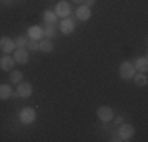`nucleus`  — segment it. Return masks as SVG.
Wrapping results in <instances>:
<instances>
[{
    "label": "nucleus",
    "mask_w": 148,
    "mask_h": 142,
    "mask_svg": "<svg viewBox=\"0 0 148 142\" xmlns=\"http://www.w3.org/2000/svg\"><path fill=\"white\" fill-rule=\"evenodd\" d=\"M134 82H136L139 87H147V84H148V77H147V74L145 73H139V74H134Z\"/></svg>",
    "instance_id": "obj_13"
},
{
    "label": "nucleus",
    "mask_w": 148,
    "mask_h": 142,
    "mask_svg": "<svg viewBox=\"0 0 148 142\" xmlns=\"http://www.w3.org/2000/svg\"><path fill=\"white\" fill-rule=\"evenodd\" d=\"M134 74H136V70H134V65L129 62H123L121 65H120V77L125 81H129L134 77Z\"/></svg>",
    "instance_id": "obj_2"
},
{
    "label": "nucleus",
    "mask_w": 148,
    "mask_h": 142,
    "mask_svg": "<svg viewBox=\"0 0 148 142\" xmlns=\"http://www.w3.org/2000/svg\"><path fill=\"white\" fill-rule=\"evenodd\" d=\"M14 46H16V49H24L27 46V40L24 37H17L14 41Z\"/></svg>",
    "instance_id": "obj_20"
},
{
    "label": "nucleus",
    "mask_w": 148,
    "mask_h": 142,
    "mask_svg": "<svg viewBox=\"0 0 148 142\" xmlns=\"http://www.w3.org/2000/svg\"><path fill=\"white\" fill-rule=\"evenodd\" d=\"M74 28H76V26H74V21H73V19H69V17L62 19V22H60V30H62L65 35L73 33Z\"/></svg>",
    "instance_id": "obj_10"
},
{
    "label": "nucleus",
    "mask_w": 148,
    "mask_h": 142,
    "mask_svg": "<svg viewBox=\"0 0 148 142\" xmlns=\"http://www.w3.org/2000/svg\"><path fill=\"white\" fill-rule=\"evenodd\" d=\"M69 13H71V8H69V3H66V2H58L57 3V6H55V14L60 17H68L69 16Z\"/></svg>",
    "instance_id": "obj_8"
},
{
    "label": "nucleus",
    "mask_w": 148,
    "mask_h": 142,
    "mask_svg": "<svg viewBox=\"0 0 148 142\" xmlns=\"http://www.w3.org/2000/svg\"><path fill=\"white\" fill-rule=\"evenodd\" d=\"M19 119L22 123H25V125H30V123H33L35 120H36V112H35V109L32 108H22L19 112Z\"/></svg>",
    "instance_id": "obj_1"
},
{
    "label": "nucleus",
    "mask_w": 148,
    "mask_h": 142,
    "mask_svg": "<svg viewBox=\"0 0 148 142\" xmlns=\"http://www.w3.org/2000/svg\"><path fill=\"white\" fill-rule=\"evenodd\" d=\"M10 81L13 84H19L22 81V71H17V70H13L11 76H10Z\"/></svg>",
    "instance_id": "obj_18"
},
{
    "label": "nucleus",
    "mask_w": 148,
    "mask_h": 142,
    "mask_svg": "<svg viewBox=\"0 0 148 142\" xmlns=\"http://www.w3.org/2000/svg\"><path fill=\"white\" fill-rule=\"evenodd\" d=\"M43 17H44V22L46 24H54L55 21H57V14H55L54 11H51V10H46L44 14H43Z\"/></svg>",
    "instance_id": "obj_17"
},
{
    "label": "nucleus",
    "mask_w": 148,
    "mask_h": 142,
    "mask_svg": "<svg viewBox=\"0 0 148 142\" xmlns=\"http://www.w3.org/2000/svg\"><path fill=\"white\" fill-rule=\"evenodd\" d=\"M76 16H77V19H80V21H88L90 17H91V10H90V6L80 5L79 8H77V11H76Z\"/></svg>",
    "instance_id": "obj_11"
},
{
    "label": "nucleus",
    "mask_w": 148,
    "mask_h": 142,
    "mask_svg": "<svg viewBox=\"0 0 148 142\" xmlns=\"http://www.w3.org/2000/svg\"><path fill=\"white\" fill-rule=\"evenodd\" d=\"M118 134H120V139L121 141H129L134 136V126L129 125V123H120Z\"/></svg>",
    "instance_id": "obj_3"
},
{
    "label": "nucleus",
    "mask_w": 148,
    "mask_h": 142,
    "mask_svg": "<svg viewBox=\"0 0 148 142\" xmlns=\"http://www.w3.org/2000/svg\"><path fill=\"white\" fill-rule=\"evenodd\" d=\"M16 65L14 62V57H11L10 54H5L0 59V68L3 71H13V66Z\"/></svg>",
    "instance_id": "obj_6"
},
{
    "label": "nucleus",
    "mask_w": 148,
    "mask_h": 142,
    "mask_svg": "<svg viewBox=\"0 0 148 142\" xmlns=\"http://www.w3.org/2000/svg\"><path fill=\"white\" fill-rule=\"evenodd\" d=\"M27 46H29L30 51H38V49H40V43H38L36 40H30L29 43H27Z\"/></svg>",
    "instance_id": "obj_21"
},
{
    "label": "nucleus",
    "mask_w": 148,
    "mask_h": 142,
    "mask_svg": "<svg viewBox=\"0 0 148 142\" xmlns=\"http://www.w3.org/2000/svg\"><path fill=\"white\" fill-rule=\"evenodd\" d=\"M40 51H43V52H52L54 51V44H52V41L51 40H43V41H40Z\"/></svg>",
    "instance_id": "obj_16"
},
{
    "label": "nucleus",
    "mask_w": 148,
    "mask_h": 142,
    "mask_svg": "<svg viewBox=\"0 0 148 142\" xmlns=\"http://www.w3.org/2000/svg\"><path fill=\"white\" fill-rule=\"evenodd\" d=\"M16 93H17V97H21V98H29L32 95V85L29 82H22V81H21V82L17 84Z\"/></svg>",
    "instance_id": "obj_5"
},
{
    "label": "nucleus",
    "mask_w": 148,
    "mask_h": 142,
    "mask_svg": "<svg viewBox=\"0 0 148 142\" xmlns=\"http://www.w3.org/2000/svg\"><path fill=\"white\" fill-rule=\"evenodd\" d=\"M84 2H85L87 6H91V5H95V3H96V0H84Z\"/></svg>",
    "instance_id": "obj_22"
},
{
    "label": "nucleus",
    "mask_w": 148,
    "mask_h": 142,
    "mask_svg": "<svg viewBox=\"0 0 148 142\" xmlns=\"http://www.w3.org/2000/svg\"><path fill=\"white\" fill-rule=\"evenodd\" d=\"M73 3H76V5H82L84 0H73Z\"/></svg>",
    "instance_id": "obj_24"
},
{
    "label": "nucleus",
    "mask_w": 148,
    "mask_h": 142,
    "mask_svg": "<svg viewBox=\"0 0 148 142\" xmlns=\"http://www.w3.org/2000/svg\"><path fill=\"white\" fill-rule=\"evenodd\" d=\"M134 70L139 71V73H145V71L148 70L147 57H139V59H136V62H134Z\"/></svg>",
    "instance_id": "obj_12"
},
{
    "label": "nucleus",
    "mask_w": 148,
    "mask_h": 142,
    "mask_svg": "<svg viewBox=\"0 0 148 142\" xmlns=\"http://www.w3.org/2000/svg\"><path fill=\"white\" fill-rule=\"evenodd\" d=\"M13 57H14V62L19 63V65H25V63H29V52L25 51V48L24 49H16Z\"/></svg>",
    "instance_id": "obj_9"
},
{
    "label": "nucleus",
    "mask_w": 148,
    "mask_h": 142,
    "mask_svg": "<svg viewBox=\"0 0 148 142\" xmlns=\"http://www.w3.org/2000/svg\"><path fill=\"white\" fill-rule=\"evenodd\" d=\"M43 35H44L46 38H52V37H54V35H55L54 26H52V24H47V26L43 28Z\"/></svg>",
    "instance_id": "obj_19"
},
{
    "label": "nucleus",
    "mask_w": 148,
    "mask_h": 142,
    "mask_svg": "<svg viewBox=\"0 0 148 142\" xmlns=\"http://www.w3.org/2000/svg\"><path fill=\"white\" fill-rule=\"evenodd\" d=\"M115 122H117L118 125H120V123H123V117H117V119H115Z\"/></svg>",
    "instance_id": "obj_23"
},
{
    "label": "nucleus",
    "mask_w": 148,
    "mask_h": 142,
    "mask_svg": "<svg viewBox=\"0 0 148 142\" xmlns=\"http://www.w3.org/2000/svg\"><path fill=\"white\" fill-rule=\"evenodd\" d=\"M29 35H30V38L32 40H40V38H43V28H40V27H30L29 28Z\"/></svg>",
    "instance_id": "obj_15"
},
{
    "label": "nucleus",
    "mask_w": 148,
    "mask_h": 142,
    "mask_svg": "<svg viewBox=\"0 0 148 142\" xmlns=\"http://www.w3.org/2000/svg\"><path fill=\"white\" fill-rule=\"evenodd\" d=\"M14 49H16V46H14V41H13V40H10L8 37L0 38V51H2V52L10 54V52H13Z\"/></svg>",
    "instance_id": "obj_7"
},
{
    "label": "nucleus",
    "mask_w": 148,
    "mask_h": 142,
    "mask_svg": "<svg viewBox=\"0 0 148 142\" xmlns=\"http://www.w3.org/2000/svg\"><path fill=\"white\" fill-rule=\"evenodd\" d=\"M96 115H98V119L103 120V122H110V120L114 119V111H112V108H109V106H101V108H98Z\"/></svg>",
    "instance_id": "obj_4"
},
{
    "label": "nucleus",
    "mask_w": 148,
    "mask_h": 142,
    "mask_svg": "<svg viewBox=\"0 0 148 142\" xmlns=\"http://www.w3.org/2000/svg\"><path fill=\"white\" fill-rule=\"evenodd\" d=\"M13 95V88L10 85H0V99H8Z\"/></svg>",
    "instance_id": "obj_14"
}]
</instances>
